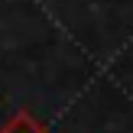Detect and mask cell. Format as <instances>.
<instances>
[{"label":"cell","instance_id":"1","mask_svg":"<svg viewBox=\"0 0 133 133\" xmlns=\"http://www.w3.org/2000/svg\"><path fill=\"white\" fill-rule=\"evenodd\" d=\"M0 133H45V130L39 127V123L32 120V117H26V114H16V117H13V120L6 123V127L0 130Z\"/></svg>","mask_w":133,"mask_h":133}]
</instances>
